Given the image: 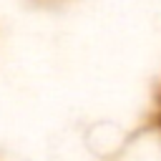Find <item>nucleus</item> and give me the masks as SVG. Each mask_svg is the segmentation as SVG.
<instances>
[]
</instances>
